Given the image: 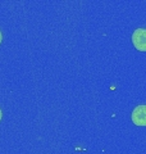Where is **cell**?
<instances>
[{"mask_svg":"<svg viewBox=\"0 0 146 154\" xmlns=\"http://www.w3.org/2000/svg\"><path fill=\"white\" fill-rule=\"evenodd\" d=\"M132 122L137 126H146V105H138L133 109Z\"/></svg>","mask_w":146,"mask_h":154,"instance_id":"cell-2","label":"cell"},{"mask_svg":"<svg viewBox=\"0 0 146 154\" xmlns=\"http://www.w3.org/2000/svg\"><path fill=\"white\" fill-rule=\"evenodd\" d=\"M2 117H3V113H2V109H0V119H2Z\"/></svg>","mask_w":146,"mask_h":154,"instance_id":"cell-4","label":"cell"},{"mask_svg":"<svg viewBox=\"0 0 146 154\" xmlns=\"http://www.w3.org/2000/svg\"><path fill=\"white\" fill-rule=\"evenodd\" d=\"M2 38H3V35H2V31H0V44H2Z\"/></svg>","mask_w":146,"mask_h":154,"instance_id":"cell-3","label":"cell"},{"mask_svg":"<svg viewBox=\"0 0 146 154\" xmlns=\"http://www.w3.org/2000/svg\"><path fill=\"white\" fill-rule=\"evenodd\" d=\"M132 42L140 51H146V28H137L132 33Z\"/></svg>","mask_w":146,"mask_h":154,"instance_id":"cell-1","label":"cell"}]
</instances>
